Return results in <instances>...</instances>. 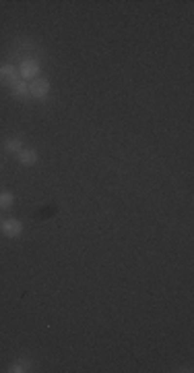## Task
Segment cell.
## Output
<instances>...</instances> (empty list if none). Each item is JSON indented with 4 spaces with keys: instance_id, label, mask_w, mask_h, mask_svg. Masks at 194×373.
I'll return each mask as SVG.
<instances>
[{
    "instance_id": "obj_1",
    "label": "cell",
    "mask_w": 194,
    "mask_h": 373,
    "mask_svg": "<svg viewBox=\"0 0 194 373\" xmlns=\"http://www.w3.org/2000/svg\"><path fill=\"white\" fill-rule=\"evenodd\" d=\"M50 81L46 79V77H38V79L29 81V95L35 100H46L50 95Z\"/></svg>"
},
{
    "instance_id": "obj_2",
    "label": "cell",
    "mask_w": 194,
    "mask_h": 373,
    "mask_svg": "<svg viewBox=\"0 0 194 373\" xmlns=\"http://www.w3.org/2000/svg\"><path fill=\"white\" fill-rule=\"evenodd\" d=\"M39 73H41L39 63H38V60H33V58L23 60V63L19 65V77H21L23 81H33V79H38Z\"/></svg>"
},
{
    "instance_id": "obj_3",
    "label": "cell",
    "mask_w": 194,
    "mask_h": 373,
    "mask_svg": "<svg viewBox=\"0 0 194 373\" xmlns=\"http://www.w3.org/2000/svg\"><path fill=\"white\" fill-rule=\"evenodd\" d=\"M0 230H2V234L6 239H19L23 234V222L17 220V218H6V220H2V224H0Z\"/></svg>"
},
{
    "instance_id": "obj_4",
    "label": "cell",
    "mask_w": 194,
    "mask_h": 373,
    "mask_svg": "<svg viewBox=\"0 0 194 373\" xmlns=\"http://www.w3.org/2000/svg\"><path fill=\"white\" fill-rule=\"evenodd\" d=\"M17 81H19V68H17L15 65H2L0 66V83L13 88Z\"/></svg>"
},
{
    "instance_id": "obj_5",
    "label": "cell",
    "mask_w": 194,
    "mask_h": 373,
    "mask_svg": "<svg viewBox=\"0 0 194 373\" xmlns=\"http://www.w3.org/2000/svg\"><path fill=\"white\" fill-rule=\"evenodd\" d=\"M17 160H19V164H23V166H33V164H38L39 155L35 150H25L23 147V150L17 154Z\"/></svg>"
},
{
    "instance_id": "obj_6",
    "label": "cell",
    "mask_w": 194,
    "mask_h": 373,
    "mask_svg": "<svg viewBox=\"0 0 194 373\" xmlns=\"http://www.w3.org/2000/svg\"><path fill=\"white\" fill-rule=\"evenodd\" d=\"M11 93H13V98H17V100H27L29 98V83L19 79L11 88Z\"/></svg>"
},
{
    "instance_id": "obj_7",
    "label": "cell",
    "mask_w": 194,
    "mask_h": 373,
    "mask_svg": "<svg viewBox=\"0 0 194 373\" xmlns=\"http://www.w3.org/2000/svg\"><path fill=\"white\" fill-rule=\"evenodd\" d=\"M13 203H15L13 191H0V210H11Z\"/></svg>"
},
{
    "instance_id": "obj_8",
    "label": "cell",
    "mask_w": 194,
    "mask_h": 373,
    "mask_svg": "<svg viewBox=\"0 0 194 373\" xmlns=\"http://www.w3.org/2000/svg\"><path fill=\"white\" fill-rule=\"evenodd\" d=\"M33 367V363L31 361H15L13 365H8V373H25V371H29Z\"/></svg>"
},
{
    "instance_id": "obj_9",
    "label": "cell",
    "mask_w": 194,
    "mask_h": 373,
    "mask_svg": "<svg viewBox=\"0 0 194 373\" xmlns=\"http://www.w3.org/2000/svg\"><path fill=\"white\" fill-rule=\"evenodd\" d=\"M21 150H23V143H21V139H17V137L4 141V152H6V154H15V155H17Z\"/></svg>"
},
{
    "instance_id": "obj_10",
    "label": "cell",
    "mask_w": 194,
    "mask_h": 373,
    "mask_svg": "<svg viewBox=\"0 0 194 373\" xmlns=\"http://www.w3.org/2000/svg\"><path fill=\"white\" fill-rule=\"evenodd\" d=\"M0 220H2V218H0ZM0 224H2V222H0Z\"/></svg>"
}]
</instances>
